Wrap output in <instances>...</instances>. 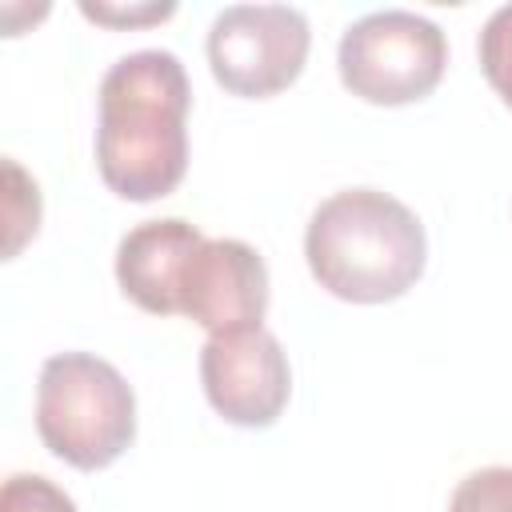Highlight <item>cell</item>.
<instances>
[{
  "mask_svg": "<svg viewBox=\"0 0 512 512\" xmlns=\"http://www.w3.org/2000/svg\"><path fill=\"white\" fill-rule=\"evenodd\" d=\"M96 168L132 204L176 192L188 172L192 84L176 52L140 48L120 56L96 92Z\"/></svg>",
  "mask_w": 512,
  "mask_h": 512,
  "instance_id": "obj_1",
  "label": "cell"
},
{
  "mask_svg": "<svg viewBox=\"0 0 512 512\" xmlns=\"http://www.w3.org/2000/svg\"><path fill=\"white\" fill-rule=\"evenodd\" d=\"M304 260L316 284L336 300L388 304L424 276L428 236L404 200L380 188H344L312 212Z\"/></svg>",
  "mask_w": 512,
  "mask_h": 512,
  "instance_id": "obj_2",
  "label": "cell"
},
{
  "mask_svg": "<svg viewBox=\"0 0 512 512\" xmlns=\"http://www.w3.org/2000/svg\"><path fill=\"white\" fill-rule=\"evenodd\" d=\"M36 432L56 460L80 472L108 468L136 440L132 384L92 352H56L36 380Z\"/></svg>",
  "mask_w": 512,
  "mask_h": 512,
  "instance_id": "obj_3",
  "label": "cell"
},
{
  "mask_svg": "<svg viewBox=\"0 0 512 512\" xmlns=\"http://www.w3.org/2000/svg\"><path fill=\"white\" fill-rule=\"evenodd\" d=\"M340 84L364 104L400 108L424 100L448 68V40L440 24L408 8L368 12L340 36Z\"/></svg>",
  "mask_w": 512,
  "mask_h": 512,
  "instance_id": "obj_4",
  "label": "cell"
},
{
  "mask_svg": "<svg viewBox=\"0 0 512 512\" xmlns=\"http://www.w3.org/2000/svg\"><path fill=\"white\" fill-rule=\"evenodd\" d=\"M312 28L292 4H232L208 28L216 84L244 100H268L296 84L308 64Z\"/></svg>",
  "mask_w": 512,
  "mask_h": 512,
  "instance_id": "obj_5",
  "label": "cell"
},
{
  "mask_svg": "<svg viewBox=\"0 0 512 512\" xmlns=\"http://www.w3.org/2000/svg\"><path fill=\"white\" fill-rule=\"evenodd\" d=\"M200 380L208 404L236 428H268L292 396L284 344L268 328L216 332L200 348Z\"/></svg>",
  "mask_w": 512,
  "mask_h": 512,
  "instance_id": "obj_6",
  "label": "cell"
},
{
  "mask_svg": "<svg viewBox=\"0 0 512 512\" xmlns=\"http://www.w3.org/2000/svg\"><path fill=\"white\" fill-rule=\"evenodd\" d=\"M268 312V264L264 256L232 236L200 240L180 284V316L216 332L264 328Z\"/></svg>",
  "mask_w": 512,
  "mask_h": 512,
  "instance_id": "obj_7",
  "label": "cell"
},
{
  "mask_svg": "<svg viewBox=\"0 0 512 512\" xmlns=\"http://www.w3.org/2000/svg\"><path fill=\"white\" fill-rule=\"evenodd\" d=\"M200 240L204 232L180 216L136 224L116 244L120 292L152 316H180V284Z\"/></svg>",
  "mask_w": 512,
  "mask_h": 512,
  "instance_id": "obj_8",
  "label": "cell"
},
{
  "mask_svg": "<svg viewBox=\"0 0 512 512\" xmlns=\"http://www.w3.org/2000/svg\"><path fill=\"white\" fill-rule=\"evenodd\" d=\"M36 228H40V188L12 156H4V260L20 256V248L36 236Z\"/></svg>",
  "mask_w": 512,
  "mask_h": 512,
  "instance_id": "obj_9",
  "label": "cell"
},
{
  "mask_svg": "<svg viewBox=\"0 0 512 512\" xmlns=\"http://www.w3.org/2000/svg\"><path fill=\"white\" fill-rule=\"evenodd\" d=\"M476 56H480V68H484L492 92L512 108V4H504L488 16V24L480 28V40H476Z\"/></svg>",
  "mask_w": 512,
  "mask_h": 512,
  "instance_id": "obj_10",
  "label": "cell"
},
{
  "mask_svg": "<svg viewBox=\"0 0 512 512\" xmlns=\"http://www.w3.org/2000/svg\"><path fill=\"white\" fill-rule=\"evenodd\" d=\"M448 512H512V468L492 464V468L468 472L456 484Z\"/></svg>",
  "mask_w": 512,
  "mask_h": 512,
  "instance_id": "obj_11",
  "label": "cell"
},
{
  "mask_svg": "<svg viewBox=\"0 0 512 512\" xmlns=\"http://www.w3.org/2000/svg\"><path fill=\"white\" fill-rule=\"evenodd\" d=\"M0 512H76V504L48 476L12 472L4 480V492H0Z\"/></svg>",
  "mask_w": 512,
  "mask_h": 512,
  "instance_id": "obj_12",
  "label": "cell"
},
{
  "mask_svg": "<svg viewBox=\"0 0 512 512\" xmlns=\"http://www.w3.org/2000/svg\"><path fill=\"white\" fill-rule=\"evenodd\" d=\"M80 12L96 24H112V28H136V24H156L168 20L176 12V4H140V8H116V4H80Z\"/></svg>",
  "mask_w": 512,
  "mask_h": 512,
  "instance_id": "obj_13",
  "label": "cell"
}]
</instances>
